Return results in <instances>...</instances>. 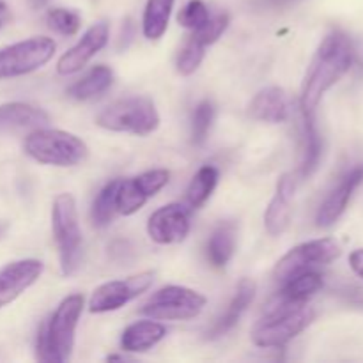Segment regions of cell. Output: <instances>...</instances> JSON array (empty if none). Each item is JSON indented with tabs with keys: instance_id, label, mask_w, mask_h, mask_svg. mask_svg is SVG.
I'll list each match as a JSON object with an SVG mask.
<instances>
[{
	"instance_id": "9",
	"label": "cell",
	"mask_w": 363,
	"mask_h": 363,
	"mask_svg": "<svg viewBox=\"0 0 363 363\" xmlns=\"http://www.w3.org/2000/svg\"><path fill=\"white\" fill-rule=\"evenodd\" d=\"M55 48L53 39L45 38V35L6 46L0 50V80L34 73L46 62H50Z\"/></svg>"
},
{
	"instance_id": "29",
	"label": "cell",
	"mask_w": 363,
	"mask_h": 363,
	"mask_svg": "<svg viewBox=\"0 0 363 363\" xmlns=\"http://www.w3.org/2000/svg\"><path fill=\"white\" fill-rule=\"evenodd\" d=\"M213 121H215V105L209 99L199 103L191 117V140L195 145H202L209 137Z\"/></svg>"
},
{
	"instance_id": "31",
	"label": "cell",
	"mask_w": 363,
	"mask_h": 363,
	"mask_svg": "<svg viewBox=\"0 0 363 363\" xmlns=\"http://www.w3.org/2000/svg\"><path fill=\"white\" fill-rule=\"evenodd\" d=\"M229 23H230L229 14L216 13V14H213V16H209V20L206 21L201 28L194 30V34L191 35H194L197 41H201L204 46H209L222 38V34L227 30Z\"/></svg>"
},
{
	"instance_id": "32",
	"label": "cell",
	"mask_w": 363,
	"mask_h": 363,
	"mask_svg": "<svg viewBox=\"0 0 363 363\" xmlns=\"http://www.w3.org/2000/svg\"><path fill=\"white\" fill-rule=\"evenodd\" d=\"M209 9L202 0H190L183 9L177 14V21L181 27L188 28V30H197L201 28L206 21L209 20Z\"/></svg>"
},
{
	"instance_id": "15",
	"label": "cell",
	"mask_w": 363,
	"mask_h": 363,
	"mask_svg": "<svg viewBox=\"0 0 363 363\" xmlns=\"http://www.w3.org/2000/svg\"><path fill=\"white\" fill-rule=\"evenodd\" d=\"M363 183V165H357L351 169L342 179L339 181L335 188L328 194V197L323 201L321 208H319L318 215H315V223L318 227H330L344 215L347 209L351 197H353L354 190Z\"/></svg>"
},
{
	"instance_id": "11",
	"label": "cell",
	"mask_w": 363,
	"mask_h": 363,
	"mask_svg": "<svg viewBox=\"0 0 363 363\" xmlns=\"http://www.w3.org/2000/svg\"><path fill=\"white\" fill-rule=\"evenodd\" d=\"M169 181L170 172L165 169L147 170V172L130 177V179H119L116 194L117 213L124 216L135 215L138 209L144 208L149 199L163 190Z\"/></svg>"
},
{
	"instance_id": "33",
	"label": "cell",
	"mask_w": 363,
	"mask_h": 363,
	"mask_svg": "<svg viewBox=\"0 0 363 363\" xmlns=\"http://www.w3.org/2000/svg\"><path fill=\"white\" fill-rule=\"evenodd\" d=\"M350 266L354 272V275H358L363 279V248H357L350 254Z\"/></svg>"
},
{
	"instance_id": "18",
	"label": "cell",
	"mask_w": 363,
	"mask_h": 363,
	"mask_svg": "<svg viewBox=\"0 0 363 363\" xmlns=\"http://www.w3.org/2000/svg\"><path fill=\"white\" fill-rule=\"evenodd\" d=\"M250 116L255 121L268 124H280L286 123L289 117V101H287V94L284 89L280 87H266L255 94L252 99L250 108H248Z\"/></svg>"
},
{
	"instance_id": "12",
	"label": "cell",
	"mask_w": 363,
	"mask_h": 363,
	"mask_svg": "<svg viewBox=\"0 0 363 363\" xmlns=\"http://www.w3.org/2000/svg\"><path fill=\"white\" fill-rule=\"evenodd\" d=\"M190 233V211L186 206L172 202L156 209L147 222V234L158 245H176Z\"/></svg>"
},
{
	"instance_id": "28",
	"label": "cell",
	"mask_w": 363,
	"mask_h": 363,
	"mask_svg": "<svg viewBox=\"0 0 363 363\" xmlns=\"http://www.w3.org/2000/svg\"><path fill=\"white\" fill-rule=\"evenodd\" d=\"M206 48H208V46H204L201 41H197L194 35H190V39L184 43L183 48L177 53V73H179L181 77H190V74H194L195 71L199 69V66L202 64V60H204Z\"/></svg>"
},
{
	"instance_id": "20",
	"label": "cell",
	"mask_w": 363,
	"mask_h": 363,
	"mask_svg": "<svg viewBox=\"0 0 363 363\" xmlns=\"http://www.w3.org/2000/svg\"><path fill=\"white\" fill-rule=\"evenodd\" d=\"M167 335V328L156 319L137 321L128 326L121 335V347L126 353H145L162 342Z\"/></svg>"
},
{
	"instance_id": "17",
	"label": "cell",
	"mask_w": 363,
	"mask_h": 363,
	"mask_svg": "<svg viewBox=\"0 0 363 363\" xmlns=\"http://www.w3.org/2000/svg\"><path fill=\"white\" fill-rule=\"evenodd\" d=\"M50 123V116L43 108L28 103H4L0 105V133L18 130H35Z\"/></svg>"
},
{
	"instance_id": "30",
	"label": "cell",
	"mask_w": 363,
	"mask_h": 363,
	"mask_svg": "<svg viewBox=\"0 0 363 363\" xmlns=\"http://www.w3.org/2000/svg\"><path fill=\"white\" fill-rule=\"evenodd\" d=\"M46 23L57 34L74 35L80 30L82 18L77 11L66 9V7H53L46 13Z\"/></svg>"
},
{
	"instance_id": "21",
	"label": "cell",
	"mask_w": 363,
	"mask_h": 363,
	"mask_svg": "<svg viewBox=\"0 0 363 363\" xmlns=\"http://www.w3.org/2000/svg\"><path fill=\"white\" fill-rule=\"evenodd\" d=\"M113 84V71L108 66H94L85 77L74 82L67 89V96L77 101H87L101 96L103 92L108 91Z\"/></svg>"
},
{
	"instance_id": "22",
	"label": "cell",
	"mask_w": 363,
	"mask_h": 363,
	"mask_svg": "<svg viewBox=\"0 0 363 363\" xmlns=\"http://www.w3.org/2000/svg\"><path fill=\"white\" fill-rule=\"evenodd\" d=\"M323 289V277L315 272L301 273V275L294 277V279L287 280L282 284L277 303L286 305H301L308 303L314 294H318Z\"/></svg>"
},
{
	"instance_id": "25",
	"label": "cell",
	"mask_w": 363,
	"mask_h": 363,
	"mask_svg": "<svg viewBox=\"0 0 363 363\" xmlns=\"http://www.w3.org/2000/svg\"><path fill=\"white\" fill-rule=\"evenodd\" d=\"M220 172L216 167L204 165L197 170L194 177H191L190 184L186 188V204L191 209H199L209 201V197L215 191L216 184H218Z\"/></svg>"
},
{
	"instance_id": "27",
	"label": "cell",
	"mask_w": 363,
	"mask_h": 363,
	"mask_svg": "<svg viewBox=\"0 0 363 363\" xmlns=\"http://www.w3.org/2000/svg\"><path fill=\"white\" fill-rule=\"evenodd\" d=\"M117 186H119V179L110 181L108 184H105V186L101 188L98 197L94 199V204H92V209H91V218H92V225L94 227L103 229V227L110 225L113 216L117 215V208H116Z\"/></svg>"
},
{
	"instance_id": "16",
	"label": "cell",
	"mask_w": 363,
	"mask_h": 363,
	"mask_svg": "<svg viewBox=\"0 0 363 363\" xmlns=\"http://www.w3.org/2000/svg\"><path fill=\"white\" fill-rule=\"evenodd\" d=\"M294 191H296V179L291 174H284L277 183L275 195L264 213V227L272 236H279L289 225Z\"/></svg>"
},
{
	"instance_id": "36",
	"label": "cell",
	"mask_w": 363,
	"mask_h": 363,
	"mask_svg": "<svg viewBox=\"0 0 363 363\" xmlns=\"http://www.w3.org/2000/svg\"><path fill=\"white\" fill-rule=\"evenodd\" d=\"M0 28H2V20H0Z\"/></svg>"
},
{
	"instance_id": "14",
	"label": "cell",
	"mask_w": 363,
	"mask_h": 363,
	"mask_svg": "<svg viewBox=\"0 0 363 363\" xmlns=\"http://www.w3.org/2000/svg\"><path fill=\"white\" fill-rule=\"evenodd\" d=\"M41 261L38 259H21L0 269V308L13 303L28 287L34 286L43 275Z\"/></svg>"
},
{
	"instance_id": "6",
	"label": "cell",
	"mask_w": 363,
	"mask_h": 363,
	"mask_svg": "<svg viewBox=\"0 0 363 363\" xmlns=\"http://www.w3.org/2000/svg\"><path fill=\"white\" fill-rule=\"evenodd\" d=\"M52 230L59 250L60 272L64 277L73 275L82 261V229L77 201L71 194H60L53 201Z\"/></svg>"
},
{
	"instance_id": "1",
	"label": "cell",
	"mask_w": 363,
	"mask_h": 363,
	"mask_svg": "<svg viewBox=\"0 0 363 363\" xmlns=\"http://www.w3.org/2000/svg\"><path fill=\"white\" fill-rule=\"evenodd\" d=\"M354 50L350 38L342 32H330L319 45L307 74L300 96L301 113H314L323 96L351 69Z\"/></svg>"
},
{
	"instance_id": "10",
	"label": "cell",
	"mask_w": 363,
	"mask_h": 363,
	"mask_svg": "<svg viewBox=\"0 0 363 363\" xmlns=\"http://www.w3.org/2000/svg\"><path fill=\"white\" fill-rule=\"evenodd\" d=\"M152 280H155V273L142 272L124 280H112V282L103 284L92 293L89 300V311L92 314L119 311L142 293H145L152 286Z\"/></svg>"
},
{
	"instance_id": "35",
	"label": "cell",
	"mask_w": 363,
	"mask_h": 363,
	"mask_svg": "<svg viewBox=\"0 0 363 363\" xmlns=\"http://www.w3.org/2000/svg\"><path fill=\"white\" fill-rule=\"evenodd\" d=\"M6 229H7V225H4V223H0V236H2V234L6 233Z\"/></svg>"
},
{
	"instance_id": "26",
	"label": "cell",
	"mask_w": 363,
	"mask_h": 363,
	"mask_svg": "<svg viewBox=\"0 0 363 363\" xmlns=\"http://www.w3.org/2000/svg\"><path fill=\"white\" fill-rule=\"evenodd\" d=\"M303 137L305 152L303 163H301V176L311 177L318 169L323 155V140L319 137L318 126H315L314 113H303Z\"/></svg>"
},
{
	"instance_id": "5",
	"label": "cell",
	"mask_w": 363,
	"mask_h": 363,
	"mask_svg": "<svg viewBox=\"0 0 363 363\" xmlns=\"http://www.w3.org/2000/svg\"><path fill=\"white\" fill-rule=\"evenodd\" d=\"M160 113L155 101L145 96L119 99L96 117V124L113 133H131L147 137L160 128Z\"/></svg>"
},
{
	"instance_id": "13",
	"label": "cell",
	"mask_w": 363,
	"mask_h": 363,
	"mask_svg": "<svg viewBox=\"0 0 363 363\" xmlns=\"http://www.w3.org/2000/svg\"><path fill=\"white\" fill-rule=\"evenodd\" d=\"M108 35L110 30L106 21H98L92 27H89L85 34L78 39L77 45L71 46L60 57L59 62H57V73L64 74V77L78 73L82 67L87 66V62L96 53L105 48L106 43H108Z\"/></svg>"
},
{
	"instance_id": "4",
	"label": "cell",
	"mask_w": 363,
	"mask_h": 363,
	"mask_svg": "<svg viewBox=\"0 0 363 363\" xmlns=\"http://www.w3.org/2000/svg\"><path fill=\"white\" fill-rule=\"evenodd\" d=\"M314 318L315 312L307 303H275L252 330V342L257 347H282L305 332Z\"/></svg>"
},
{
	"instance_id": "2",
	"label": "cell",
	"mask_w": 363,
	"mask_h": 363,
	"mask_svg": "<svg viewBox=\"0 0 363 363\" xmlns=\"http://www.w3.org/2000/svg\"><path fill=\"white\" fill-rule=\"evenodd\" d=\"M84 311V296L71 294L59 303L57 311L39 326L35 357L41 362L64 363L71 358L74 333Z\"/></svg>"
},
{
	"instance_id": "19",
	"label": "cell",
	"mask_w": 363,
	"mask_h": 363,
	"mask_svg": "<svg viewBox=\"0 0 363 363\" xmlns=\"http://www.w3.org/2000/svg\"><path fill=\"white\" fill-rule=\"evenodd\" d=\"M255 293H257V286H255L254 280L243 279L240 284H238V289L234 298L230 300L229 307H227L225 314L211 326V330H208V339H218V337L225 335L227 332L234 328V326L240 323L241 315L245 314L248 307L254 301Z\"/></svg>"
},
{
	"instance_id": "7",
	"label": "cell",
	"mask_w": 363,
	"mask_h": 363,
	"mask_svg": "<svg viewBox=\"0 0 363 363\" xmlns=\"http://www.w3.org/2000/svg\"><path fill=\"white\" fill-rule=\"evenodd\" d=\"M342 254V247L333 238H321V240L305 241L291 248L273 269V280L277 284H286L287 280L301 275V273L314 272L318 266H325L333 262Z\"/></svg>"
},
{
	"instance_id": "8",
	"label": "cell",
	"mask_w": 363,
	"mask_h": 363,
	"mask_svg": "<svg viewBox=\"0 0 363 363\" xmlns=\"http://www.w3.org/2000/svg\"><path fill=\"white\" fill-rule=\"evenodd\" d=\"M204 294L184 286H167L156 291L144 305L140 312L156 321H188L204 311Z\"/></svg>"
},
{
	"instance_id": "34",
	"label": "cell",
	"mask_w": 363,
	"mask_h": 363,
	"mask_svg": "<svg viewBox=\"0 0 363 363\" xmlns=\"http://www.w3.org/2000/svg\"><path fill=\"white\" fill-rule=\"evenodd\" d=\"M7 11V6H6V2H2V0H0V14L2 13H6Z\"/></svg>"
},
{
	"instance_id": "24",
	"label": "cell",
	"mask_w": 363,
	"mask_h": 363,
	"mask_svg": "<svg viewBox=\"0 0 363 363\" xmlns=\"http://www.w3.org/2000/svg\"><path fill=\"white\" fill-rule=\"evenodd\" d=\"M176 0H147L145 2L144 16H142V32L145 39L156 41L163 38L169 28L170 14H172Z\"/></svg>"
},
{
	"instance_id": "3",
	"label": "cell",
	"mask_w": 363,
	"mask_h": 363,
	"mask_svg": "<svg viewBox=\"0 0 363 363\" xmlns=\"http://www.w3.org/2000/svg\"><path fill=\"white\" fill-rule=\"evenodd\" d=\"M23 149L34 162L53 167H77L89 156L87 144L80 137L45 126L28 133Z\"/></svg>"
},
{
	"instance_id": "23",
	"label": "cell",
	"mask_w": 363,
	"mask_h": 363,
	"mask_svg": "<svg viewBox=\"0 0 363 363\" xmlns=\"http://www.w3.org/2000/svg\"><path fill=\"white\" fill-rule=\"evenodd\" d=\"M236 248V227L234 223H220L208 241V259L215 268H225Z\"/></svg>"
}]
</instances>
